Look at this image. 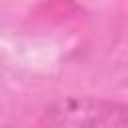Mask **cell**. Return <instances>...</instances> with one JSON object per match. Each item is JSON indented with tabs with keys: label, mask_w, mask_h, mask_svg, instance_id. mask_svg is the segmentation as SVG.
<instances>
[{
	"label": "cell",
	"mask_w": 128,
	"mask_h": 128,
	"mask_svg": "<svg viewBox=\"0 0 128 128\" xmlns=\"http://www.w3.org/2000/svg\"><path fill=\"white\" fill-rule=\"evenodd\" d=\"M48 128H128V106L84 96H66L44 110Z\"/></svg>",
	"instance_id": "1"
}]
</instances>
